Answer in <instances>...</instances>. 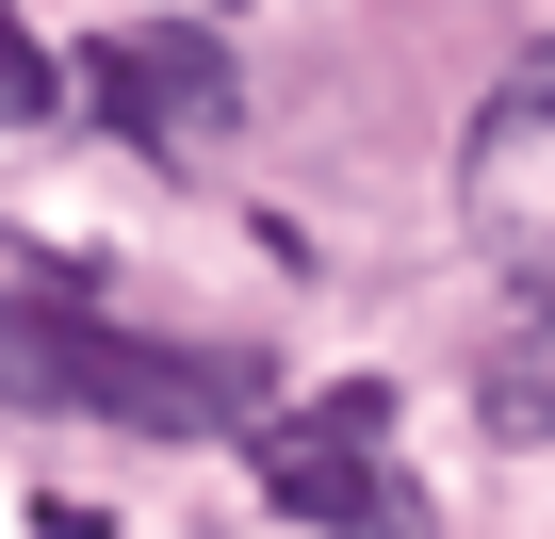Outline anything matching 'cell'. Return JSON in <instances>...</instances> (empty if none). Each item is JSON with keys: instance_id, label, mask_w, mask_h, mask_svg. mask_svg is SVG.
I'll return each instance as SVG.
<instances>
[{"instance_id": "6da1fadb", "label": "cell", "mask_w": 555, "mask_h": 539, "mask_svg": "<svg viewBox=\"0 0 555 539\" xmlns=\"http://www.w3.org/2000/svg\"><path fill=\"white\" fill-rule=\"evenodd\" d=\"M0 409H66V425H131V441H245L278 409V376L229 344L99 328L66 295H0Z\"/></svg>"}, {"instance_id": "7a4b0ae2", "label": "cell", "mask_w": 555, "mask_h": 539, "mask_svg": "<svg viewBox=\"0 0 555 539\" xmlns=\"http://www.w3.org/2000/svg\"><path fill=\"white\" fill-rule=\"evenodd\" d=\"M245 441H261V490L311 539H441V506L392 474V393L376 376H344L327 409H261Z\"/></svg>"}, {"instance_id": "3957f363", "label": "cell", "mask_w": 555, "mask_h": 539, "mask_svg": "<svg viewBox=\"0 0 555 539\" xmlns=\"http://www.w3.org/2000/svg\"><path fill=\"white\" fill-rule=\"evenodd\" d=\"M457 229L506 261V279L555 295V34L474 99V131H457Z\"/></svg>"}, {"instance_id": "277c9868", "label": "cell", "mask_w": 555, "mask_h": 539, "mask_svg": "<svg viewBox=\"0 0 555 539\" xmlns=\"http://www.w3.org/2000/svg\"><path fill=\"white\" fill-rule=\"evenodd\" d=\"M66 82H82V99H99L131 147H164V164H180V147H196L229 99H245V82H229V50H212L196 17H131V34H99Z\"/></svg>"}, {"instance_id": "5b68a950", "label": "cell", "mask_w": 555, "mask_h": 539, "mask_svg": "<svg viewBox=\"0 0 555 539\" xmlns=\"http://www.w3.org/2000/svg\"><path fill=\"white\" fill-rule=\"evenodd\" d=\"M474 425H490V441H555V295H539V328L474 376Z\"/></svg>"}, {"instance_id": "8992f818", "label": "cell", "mask_w": 555, "mask_h": 539, "mask_svg": "<svg viewBox=\"0 0 555 539\" xmlns=\"http://www.w3.org/2000/svg\"><path fill=\"white\" fill-rule=\"evenodd\" d=\"M50 99H66V66H50L34 34H17V0H0V131H34Z\"/></svg>"}]
</instances>
